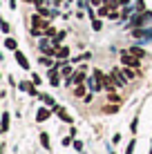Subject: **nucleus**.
Masks as SVG:
<instances>
[{
    "label": "nucleus",
    "mask_w": 152,
    "mask_h": 154,
    "mask_svg": "<svg viewBox=\"0 0 152 154\" xmlns=\"http://www.w3.org/2000/svg\"><path fill=\"white\" fill-rule=\"evenodd\" d=\"M83 81H85V69H78L76 74H74V78H70V85L74 83V85H81Z\"/></svg>",
    "instance_id": "f03ea898"
},
{
    "label": "nucleus",
    "mask_w": 152,
    "mask_h": 154,
    "mask_svg": "<svg viewBox=\"0 0 152 154\" xmlns=\"http://www.w3.org/2000/svg\"><path fill=\"white\" fill-rule=\"evenodd\" d=\"M116 105H105V114H114V112H116Z\"/></svg>",
    "instance_id": "2eb2a0df"
},
{
    "label": "nucleus",
    "mask_w": 152,
    "mask_h": 154,
    "mask_svg": "<svg viewBox=\"0 0 152 154\" xmlns=\"http://www.w3.org/2000/svg\"><path fill=\"white\" fill-rule=\"evenodd\" d=\"M5 47H7V49H16V40L14 38H7V40H5Z\"/></svg>",
    "instance_id": "f8f14e48"
},
{
    "label": "nucleus",
    "mask_w": 152,
    "mask_h": 154,
    "mask_svg": "<svg viewBox=\"0 0 152 154\" xmlns=\"http://www.w3.org/2000/svg\"><path fill=\"white\" fill-rule=\"evenodd\" d=\"M56 56H58V58H67V56H70V49H67V47H60V49L56 51Z\"/></svg>",
    "instance_id": "6e6552de"
},
{
    "label": "nucleus",
    "mask_w": 152,
    "mask_h": 154,
    "mask_svg": "<svg viewBox=\"0 0 152 154\" xmlns=\"http://www.w3.org/2000/svg\"><path fill=\"white\" fill-rule=\"evenodd\" d=\"M9 127V114H2V132H7Z\"/></svg>",
    "instance_id": "ddd939ff"
},
{
    "label": "nucleus",
    "mask_w": 152,
    "mask_h": 154,
    "mask_svg": "<svg viewBox=\"0 0 152 154\" xmlns=\"http://www.w3.org/2000/svg\"><path fill=\"white\" fill-rule=\"evenodd\" d=\"M74 94H76V96H85V87H83V85H76Z\"/></svg>",
    "instance_id": "4468645a"
},
{
    "label": "nucleus",
    "mask_w": 152,
    "mask_h": 154,
    "mask_svg": "<svg viewBox=\"0 0 152 154\" xmlns=\"http://www.w3.org/2000/svg\"><path fill=\"white\" fill-rule=\"evenodd\" d=\"M40 143H43V147L49 150V136H47V134H40Z\"/></svg>",
    "instance_id": "9b49d317"
},
{
    "label": "nucleus",
    "mask_w": 152,
    "mask_h": 154,
    "mask_svg": "<svg viewBox=\"0 0 152 154\" xmlns=\"http://www.w3.org/2000/svg\"><path fill=\"white\" fill-rule=\"evenodd\" d=\"M130 51H132L134 56H139V58H143V56H145V51L141 49V47H132V49H130Z\"/></svg>",
    "instance_id": "9d476101"
},
{
    "label": "nucleus",
    "mask_w": 152,
    "mask_h": 154,
    "mask_svg": "<svg viewBox=\"0 0 152 154\" xmlns=\"http://www.w3.org/2000/svg\"><path fill=\"white\" fill-rule=\"evenodd\" d=\"M54 2H60V0H54Z\"/></svg>",
    "instance_id": "412c9836"
},
{
    "label": "nucleus",
    "mask_w": 152,
    "mask_h": 154,
    "mask_svg": "<svg viewBox=\"0 0 152 154\" xmlns=\"http://www.w3.org/2000/svg\"><path fill=\"white\" fill-rule=\"evenodd\" d=\"M92 27L98 31V29H101V20H94V23H92Z\"/></svg>",
    "instance_id": "f3484780"
},
{
    "label": "nucleus",
    "mask_w": 152,
    "mask_h": 154,
    "mask_svg": "<svg viewBox=\"0 0 152 154\" xmlns=\"http://www.w3.org/2000/svg\"><path fill=\"white\" fill-rule=\"evenodd\" d=\"M90 2H92V5H101V0H90Z\"/></svg>",
    "instance_id": "6ab92c4d"
},
{
    "label": "nucleus",
    "mask_w": 152,
    "mask_h": 154,
    "mask_svg": "<svg viewBox=\"0 0 152 154\" xmlns=\"http://www.w3.org/2000/svg\"><path fill=\"white\" fill-rule=\"evenodd\" d=\"M54 109H56V112H58V116H60L63 121H67V123H72V116L67 114V112H65V109H63V107H56V105H54Z\"/></svg>",
    "instance_id": "39448f33"
},
{
    "label": "nucleus",
    "mask_w": 152,
    "mask_h": 154,
    "mask_svg": "<svg viewBox=\"0 0 152 154\" xmlns=\"http://www.w3.org/2000/svg\"><path fill=\"white\" fill-rule=\"evenodd\" d=\"M119 2H121V5H128V2H130V0H119Z\"/></svg>",
    "instance_id": "aec40b11"
},
{
    "label": "nucleus",
    "mask_w": 152,
    "mask_h": 154,
    "mask_svg": "<svg viewBox=\"0 0 152 154\" xmlns=\"http://www.w3.org/2000/svg\"><path fill=\"white\" fill-rule=\"evenodd\" d=\"M16 60L20 63V67H23V69H29V63H27V58H25L23 54H20L18 49H16Z\"/></svg>",
    "instance_id": "20e7f679"
},
{
    "label": "nucleus",
    "mask_w": 152,
    "mask_h": 154,
    "mask_svg": "<svg viewBox=\"0 0 152 154\" xmlns=\"http://www.w3.org/2000/svg\"><path fill=\"white\" fill-rule=\"evenodd\" d=\"M20 87H23L25 92H29L31 96H36V89H34V85H31V83H20Z\"/></svg>",
    "instance_id": "0eeeda50"
},
{
    "label": "nucleus",
    "mask_w": 152,
    "mask_h": 154,
    "mask_svg": "<svg viewBox=\"0 0 152 154\" xmlns=\"http://www.w3.org/2000/svg\"><path fill=\"white\" fill-rule=\"evenodd\" d=\"M139 60H141V58L134 56L132 51H123V54H121V63L128 65V67H139Z\"/></svg>",
    "instance_id": "f257e3e1"
},
{
    "label": "nucleus",
    "mask_w": 152,
    "mask_h": 154,
    "mask_svg": "<svg viewBox=\"0 0 152 154\" xmlns=\"http://www.w3.org/2000/svg\"><path fill=\"white\" fill-rule=\"evenodd\" d=\"M148 18H150V11H145L143 16H134V20H132V27H139V25H143Z\"/></svg>",
    "instance_id": "7ed1b4c3"
},
{
    "label": "nucleus",
    "mask_w": 152,
    "mask_h": 154,
    "mask_svg": "<svg viewBox=\"0 0 152 154\" xmlns=\"http://www.w3.org/2000/svg\"><path fill=\"white\" fill-rule=\"evenodd\" d=\"M132 152H134V141H132V143L128 145V152H125V154H132Z\"/></svg>",
    "instance_id": "a211bd4d"
},
{
    "label": "nucleus",
    "mask_w": 152,
    "mask_h": 154,
    "mask_svg": "<svg viewBox=\"0 0 152 154\" xmlns=\"http://www.w3.org/2000/svg\"><path fill=\"white\" fill-rule=\"evenodd\" d=\"M123 76H125V78H134V76H137V72H132V69H123Z\"/></svg>",
    "instance_id": "dca6fc26"
},
{
    "label": "nucleus",
    "mask_w": 152,
    "mask_h": 154,
    "mask_svg": "<svg viewBox=\"0 0 152 154\" xmlns=\"http://www.w3.org/2000/svg\"><path fill=\"white\" fill-rule=\"evenodd\" d=\"M49 83L51 85H58V72H56V67H51V69H49Z\"/></svg>",
    "instance_id": "423d86ee"
},
{
    "label": "nucleus",
    "mask_w": 152,
    "mask_h": 154,
    "mask_svg": "<svg viewBox=\"0 0 152 154\" xmlns=\"http://www.w3.org/2000/svg\"><path fill=\"white\" fill-rule=\"evenodd\" d=\"M47 116H49V109H38V116H36V119H38V121H45Z\"/></svg>",
    "instance_id": "1a4fd4ad"
}]
</instances>
